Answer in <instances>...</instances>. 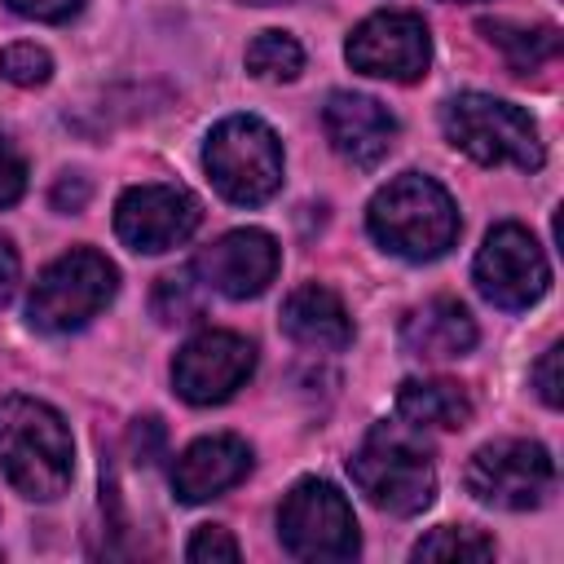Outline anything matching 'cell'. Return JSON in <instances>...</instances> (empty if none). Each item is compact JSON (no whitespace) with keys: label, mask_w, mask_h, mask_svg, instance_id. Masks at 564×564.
<instances>
[{"label":"cell","mask_w":564,"mask_h":564,"mask_svg":"<svg viewBox=\"0 0 564 564\" xmlns=\"http://www.w3.org/2000/svg\"><path fill=\"white\" fill-rule=\"evenodd\" d=\"M75 445L62 414L35 397L0 401V476L35 502L57 498L70 485Z\"/></svg>","instance_id":"6da1fadb"},{"label":"cell","mask_w":564,"mask_h":564,"mask_svg":"<svg viewBox=\"0 0 564 564\" xmlns=\"http://www.w3.org/2000/svg\"><path fill=\"white\" fill-rule=\"evenodd\" d=\"M370 238L401 260H436L458 238V207L449 189L423 172L392 176L366 207Z\"/></svg>","instance_id":"7a4b0ae2"},{"label":"cell","mask_w":564,"mask_h":564,"mask_svg":"<svg viewBox=\"0 0 564 564\" xmlns=\"http://www.w3.org/2000/svg\"><path fill=\"white\" fill-rule=\"evenodd\" d=\"M352 485L392 516H419L436 494L432 449L414 423H375L348 458Z\"/></svg>","instance_id":"3957f363"},{"label":"cell","mask_w":564,"mask_h":564,"mask_svg":"<svg viewBox=\"0 0 564 564\" xmlns=\"http://www.w3.org/2000/svg\"><path fill=\"white\" fill-rule=\"evenodd\" d=\"M441 128L449 137V145H458L463 154H471L476 163L485 167H542V137H538V123L502 101V97H489V93H458L441 106Z\"/></svg>","instance_id":"277c9868"},{"label":"cell","mask_w":564,"mask_h":564,"mask_svg":"<svg viewBox=\"0 0 564 564\" xmlns=\"http://www.w3.org/2000/svg\"><path fill=\"white\" fill-rule=\"evenodd\" d=\"M203 167L229 203L260 207L282 185V141L264 119L229 115L207 132Z\"/></svg>","instance_id":"5b68a950"},{"label":"cell","mask_w":564,"mask_h":564,"mask_svg":"<svg viewBox=\"0 0 564 564\" xmlns=\"http://www.w3.org/2000/svg\"><path fill=\"white\" fill-rule=\"evenodd\" d=\"M115 286H119V269L101 251L75 247L66 256H57L35 278L31 300H26V317L44 335L79 330V326H88L115 300Z\"/></svg>","instance_id":"8992f818"},{"label":"cell","mask_w":564,"mask_h":564,"mask_svg":"<svg viewBox=\"0 0 564 564\" xmlns=\"http://www.w3.org/2000/svg\"><path fill=\"white\" fill-rule=\"evenodd\" d=\"M278 538L286 555L308 560V564H339L352 560L361 538H357V516L348 498L330 480H300L282 507H278Z\"/></svg>","instance_id":"52a82bcc"},{"label":"cell","mask_w":564,"mask_h":564,"mask_svg":"<svg viewBox=\"0 0 564 564\" xmlns=\"http://www.w3.org/2000/svg\"><path fill=\"white\" fill-rule=\"evenodd\" d=\"M467 494L485 507H502V511H529L538 507L551 485H555V463L546 454V445L538 441H489L471 454L467 463Z\"/></svg>","instance_id":"ba28073f"},{"label":"cell","mask_w":564,"mask_h":564,"mask_svg":"<svg viewBox=\"0 0 564 564\" xmlns=\"http://www.w3.org/2000/svg\"><path fill=\"white\" fill-rule=\"evenodd\" d=\"M471 278L480 286V295L507 313H520L529 304H538L551 286V264L538 247V238L516 225V220H502L485 234L480 251H476V264H471Z\"/></svg>","instance_id":"9c48e42d"},{"label":"cell","mask_w":564,"mask_h":564,"mask_svg":"<svg viewBox=\"0 0 564 564\" xmlns=\"http://www.w3.org/2000/svg\"><path fill=\"white\" fill-rule=\"evenodd\" d=\"M344 57L352 70L375 75V79H392V84H414L427 75L432 62V35L427 22L410 9H379L366 22L352 26Z\"/></svg>","instance_id":"30bf717a"},{"label":"cell","mask_w":564,"mask_h":564,"mask_svg":"<svg viewBox=\"0 0 564 564\" xmlns=\"http://www.w3.org/2000/svg\"><path fill=\"white\" fill-rule=\"evenodd\" d=\"M198 220H203V207L181 185H159V181L132 185L115 203V234H119V242L132 247V251H145V256L181 247L198 229Z\"/></svg>","instance_id":"8fae6325"},{"label":"cell","mask_w":564,"mask_h":564,"mask_svg":"<svg viewBox=\"0 0 564 564\" xmlns=\"http://www.w3.org/2000/svg\"><path fill=\"white\" fill-rule=\"evenodd\" d=\"M256 370L251 339L234 330H198L181 344L172 361V383L189 405H220L229 401Z\"/></svg>","instance_id":"7c38bea8"},{"label":"cell","mask_w":564,"mask_h":564,"mask_svg":"<svg viewBox=\"0 0 564 564\" xmlns=\"http://www.w3.org/2000/svg\"><path fill=\"white\" fill-rule=\"evenodd\" d=\"M278 264L282 251L264 229H229L194 260V273L229 300H251L278 278Z\"/></svg>","instance_id":"4fadbf2b"},{"label":"cell","mask_w":564,"mask_h":564,"mask_svg":"<svg viewBox=\"0 0 564 564\" xmlns=\"http://www.w3.org/2000/svg\"><path fill=\"white\" fill-rule=\"evenodd\" d=\"M322 128L335 154L348 159L352 167L383 163L397 141V119L366 93H330L322 106Z\"/></svg>","instance_id":"5bb4252c"},{"label":"cell","mask_w":564,"mask_h":564,"mask_svg":"<svg viewBox=\"0 0 564 564\" xmlns=\"http://www.w3.org/2000/svg\"><path fill=\"white\" fill-rule=\"evenodd\" d=\"M251 471V449L247 441L216 432V436H198L194 445L181 449V458L172 463V494L189 507L220 498L225 489H234L242 476Z\"/></svg>","instance_id":"9a60e30c"},{"label":"cell","mask_w":564,"mask_h":564,"mask_svg":"<svg viewBox=\"0 0 564 564\" xmlns=\"http://www.w3.org/2000/svg\"><path fill=\"white\" fill-rule=\"evenodd\" d=\"M401 344L410 357L423 361H454L476 348V322L458 300H427L401 322Z\"/></svg>","instance_id":"2e32d148"},{"label":"cell","mask_w":564,"mask_h":564,"mask_svg":"<svg viewBox=\"0 0 564 564\" xmlns=\"http://www.w3.org/2000/svg\"><path fill=\"white\" fill-rule=\"evenodd\" d=\"M282 330L304 344V348H317V352H339L352 344V317L344 308V300L330 291V286H300L286 295L282 304Z\"/></svg>","instance_id":"e0dca14e"},{"label":"cell","mask_w":564,"mask_h":564,"mask_svg":"<svg viewBox=\"0 0 564 564\" xmlns=\"http://www.w3.org/2000/svg\"><path fill=\"white\" fill-rule=\"evenodd\" d=\"M397 414L414 427H467L471 397L454 379H405L397 388Z\"/></svg>","instance_id":"ac0fdd59"},{"label":"cell","mask_w":564,"mask_h":564,"mask_svg":"<svg viewBox=\"0 0 564 564\" xmlns=\"http://www.w3.org/2000/svg\"><path fill=\"white\" fill-rule=\"evenodd\" d=\"M480 31L502 48V57L516 75H529V70H538L542 62H551L560 53V31L555 26L524 31V26H511V22H480Z\"/></svg>","instance_id":"d6986e66"},{"label":"cell","mask_w":564,"mask_h":564,"mask_svg":"<svg viewBox=\"0 0 564 564\" xmlns=\"http://www.w3.org/2000/svg\"><path fill=\"white\" fill-rule=\"evenodd\" d=\"M247 70L256 79H295L304 70V48L295 44V35L286 31H260L251 44H247Z\"/></svg>","instance_id":"ffe728a7"},{"label":"cell","mask_w":564,"mask_h":564,"mask_svg":"<svg viewBox=\"0 0 564 564\" xmlns=\"http://www.w3.org/2000/svg\"><path fill=\"white\" fill-rule=\"evenodd\" d=\"M494 555V542L476 529H432L419 546H414V560H489Z\"/></svg>","instance_id":"44dd1931"},{"label":"cell","mask_w":564,"mask_h":564,"mask_svg":"<svg viewBox=\"0 0 564 564\" xmlns=\"http://www.w3.org/2000/svg\"><path fill=\"white\" fill-rule=\"evenodd\" d=\"M154 313L159 322H194L203 313V295H198V282H194V264L181 269V273H167L154 291Z\"/></svg>","instance_id":"7402d4cb"},{"label":"cell","mask_w":564,"mask_h":564,"mask_svg":"<svg viewBox=\"0 0 564 564\" xmlns=\"http://www.w3.org/2000/svg\"><path fill=\"white\" fill-rule=\"evenodd\" d=\"M0 75L18 88H35L53 75V57L40 48V44H9L0 53Z\"/></svg>","instance_id":"603a6c76"},{"label":"cell","mask_w":564,"mask_h":564,"mask_svg":"<svg viewBox=\"0 0 564 564\" xmlns=\"http://www.w3.org/2000/svg\"><path fill=\"white\" fill-rule=\"evenodd\" d=\"M185 555H189L194 564H234L242 551H238V542H234L229 529H220V524H203V529L189 538Z\"/></svg>","instance_id":"cb8c5ba5"},{"label":"cell","mask_w":564,"mask_h":564,"mask_svg":"<svg viewBox=\"0 0 564 564\" xmlns=\"http://www.w3.org/2000/svg\"><path fill=\"white\" fill-rule=\"evenodd\" d=\"M26 189V163L9 137H0V207H13Z\"/></svg>","instance_id":"d4e9b609"},{"label":"cell","mask_w":564,"mask_h":564,"mask_svg":"<svg viewBox=\"0 0 564 564\" xmlns=\"http://www.w3.org/2000/svg\"><path fill=\"white\" fill-rule=\"evenodd\" d=\"M13 13L35 18V22H66L84 9V0H4Z\"/></svg>","instance_id":"484cf974"},{"label":"cell","mask_w":564,"mask_h":564,"mask_svg":"<svg viewBox=\"0 0 564 564\" xmlns=\"http://www.w3.org/2000/svg\"><path fill=\"white\" fill-rule=\"evenodd\" d=\"M560 357H564V348L551 344V348L542 352V361L533 366V388H538V397H542L546 405H560Z\"/></svg>","instance_id":"4316f807"},{"label":"cell","mask_w":564,"mask_h":564,"mask_svg":"<svg viewBox=\"0 0 564 564\" xmlns=\"http://www.w3.org/2000/svg\"><path fill=\"white\" fill-rule=\"evenodd\" d=\"M13 286H18V251L9 238H0V304L13 295Z\"/></svg>","instance_id":"83f0119b"},{"label":"cell","mask_w":564,"mask_h":564,"mask_svg":"<svg viewBox=\"0 0 564 564\" xmlns=\"http://www.w3.org/2000/svg\"><path fill=\"white\" fill-rule=\"evenodd\" d=\"M242 4H286V0H242Z\"/></svg>","instance_id":"f1b7e54d"},{"label":"cell","mask_w":564,"mask_h":564,"mask_svg":"<svg viewBox=\"0 0 564 564\" xmlns=\"http://www.w3.org/2000/svg\"><path fill=\"white\" fill-rule=\"evenodd\" d=\"M449 4H471V0H449Z\"/></svg>","instance_id":"f546056e"}]
</instances>
